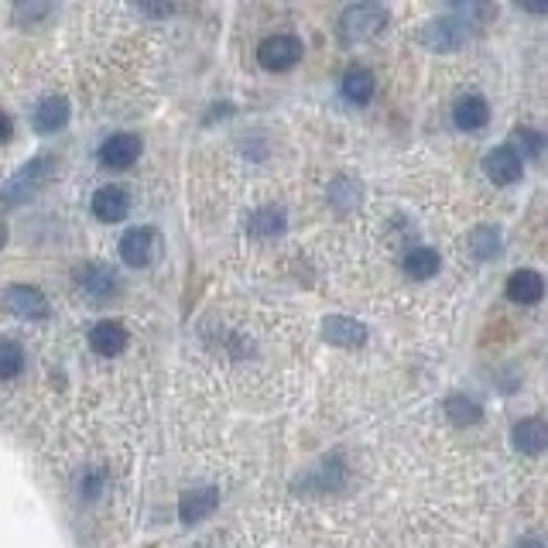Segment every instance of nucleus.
<instances>
[{
    "instance_id": "nucleus-21",
    "label": "nucleus",
    "mask_w": 548,
    "mask_h": 548,
    "mask_svg": "<svg viewBox=\"0 0 548 548\" xmlns=\"http://www.w3.org/2000/svg\"><path fill=\"white\" fill-rule=\"evenodd\" d=\"M360 199H364V189H360V182L350 179V175H336V179L329 182V206H333L336 213L357 209Z\"/></svg>"
},
{
    "instance_id": "nucleus-17",
    "label": "nucleus",
    "mask_w": 548,
    "mask_h": 548,
    "mask_svg": "<svg viewBox=\"0 0 548 548\" xmlns=\"http://www.w3.org/2000/svg\"><path fill=\"white\" fill-rule=\"evenodd\" d=\"M490 120V107L487 100H483L480 93H466L456 100L453 107V124L459 127V131H483Z\"/></svg>"
},
{
    "instance_id": "nucleus-32",
    "label": "nucleus",
    "mask_w": 548,
    "mask_h": 548,
    "mask_svg": "<svg viewBox=\"0 0 548 548\" xmlns=\"http://www.w3.org/2000/svg\"><path fill=\"white\" fill-rule=\"evenodd\" d=\"M4 244H7V227L0 223V251H4Z\"/></svg>"
},
{
    "instance_id": "nucleus-12",
    "label": "nucleus",
    "mask_w": 548,
    "mask_h": 548,
    "mask_svg": "<svg viewBox=\"0 0 548 548\" xmlns=\"http://www.w3.org/2000/svg\"><path fill=\"white\" fill-rule=\"evenodd\" d=\"M216 507H220V490L216 487H196V490H189V494H182L179 518L185 521V525H199V521H206Z\"/></svg>"
},
{
    "instance_id": "nucleus-30",
    "label": "nucleus",
    "mask_w": 548,
    "mask_h": 548,
    "mask_svg": "<svg viewBox=\"0 0 548 548\" xmlns=\"http://www.w3.org/2000/svg\"><path fill=\"white\" fill-rule=\"evenodd\" d=\"M11 131H14V127H11V117H7L4 110H0V144L11 141Z\"/></svg>"
},
{
    "instance_id": "nucleus-15",
    "label": "nucleus",
    "mask_w": 548,
    "mask_h": 548,
    "mask_svg": "<svg viewBox=\"0 0 548 548\" xmlns=\"http://www.w3.org/2000/svg\"><path fill=\"white\" fill-rule=\"evenodd\" d=\"M288 230V216L281 206H261L247 216V233L254 240H278Z\"/></svg>"
},
{
    "instance_id": "nucleus-5",
    "label": "nucleus",
    "mask_w": 548,
    "mask_h": 548,
    "mask_svg": "<svg viewBox=\"0 0 548 548\" xmlns=\"http://www.w3.org/2000/svg\"><path fill=\"white\" fill-rule=\"evenodd\" d=\"M76 285L90 302H107L120 292V274L103 261H90L76 271Z\"/></svg>"
},
{
    "instance_id": "nucleus-11",
    "label": "nucleus",
    "mask_w": 548,
    "mask_h": 548,
    "mask_svg": "<svg viewBox=\"0 0 548 548\" xmlns=\"http://www.w3.org/2000/svg\"><path fill=\"white\" fill-rule=\"evenodd\" d=\"M127 213H131V196H127V189H120V185H103V189H96V196H93L96 220L120 223Z\"/></svg>"
},
{
    "instance_id": "nucleus-26",
    "label": "nucleus",
    "mask_w": 548,
    "mask_h": 548,
    "mask_svg": "<svg viewBox=\"0 0 548 548\" xmlns=\"http://www.w3.org/2000/svg\"><path fill=\"white\" fill-rule=\"evenodd\" d=\"M511 148L518 151V155L538 158L545 151V137L542 131H535V127H518V131L511 134Z\"/></svg>"
},
{
    "instance_id": "nucleus-10",
    "label": "nucleus",
    "mask_w": 548,
    "mask_h": 548,
    "mask_svg": "<svg viewBox=\"0 0 548 548\" xmlns=\"http://www.w3.org/2000/svg\"><path fill=\"white\" fill-rule=\"evenodd\" d=\"M322 336L329 346H340V350H357L367 343V326L350 316H329L322 322Z\"/></svg>"
},
{
    "instance_id": "nucleus-16",
    "label": "nucleus",
    "mask_w": 548,
    "mask_h": 548,
    "mask_svg": "<svg viewBox=\"0 0 548 548\" xmlns=\"http://www.w3.org/2000/svg\"><path fill=\"white\" fill-rule=\"evenodd\" d=\"M504 292L511 302H518V305H535V302H542V295H545V278L531 268H521L507 278Z\"/></svg>"
},
{
    "instance_id": "nucleus-8",
    "label": "nucleus",
    "mask_w": 548,
    "mask_h": 548,
    "mask_svg": "<svg viewBox=\"0 0 548 548\" xmlns=\"http://www.w3.org/2000/svg\"><path fill=\"white\" fill-rule=\"evenodd\" d=\"M137 155H141V137L137 134H110L107 141L100 144V165L110 168V172L131 168Z\"/></svg>"
},
{
    "instance_id": "nucleus-6",
    "label": "nucleus",
    "mask_w": 548,
    "mask_h": 548,
    "mask_svg": "<svg viewBox=\"0 0 548 548\" xmlns=\"http://www.w3.org/2000/svg\"><path fill=\"white\" fill-rule=\"evenodd\" d=\"M483 175L494 185H514L525 175V158H521L511 144L490 148L487 155H483Z\"/></svg>"
},
{
    "instance_id": "nucleus-31",
    "label": "nucleus",
    "mask_w": 548,
    "mask_h": 548,
    "mask_svg": "<svg viewBox=\"0 0 548 548\" xmlns=\"http://www.w3.org/2000/svg\"><path fill=\"white\" fill-rule=\"evenodd\" d=\"M518 548H545V545H542V538H525Z\"/></svg>"
},
{
    "instance_id": "nucleus-14",
    "label": "nucleus",
    "mask_w": 548,
    "mask_h": 548,
    "mask_svg": "<svg viewBox=\"0 0 548 548\" xmlns=\"http://www.w3.org/2000/svg\"><path fill=\"white\" fill-rule=\"evenodd\" d=\"M127 340H131L127 329L114 319H103L90 329V346H93V353H100V357H120V353L127 350Z\"/></svg>"
},
{
    "instance_id": "nucleus-18",
    "label": "nucleus",
    "mask_w": 548,
    "mask_h": 548,
    "mask_svg": "<svg viewBox=\"0 0 548 548\" xmlns=\"http://www.w3.org/2000/svg\"><path fill=\"white\" fill-rule=\"evenodd\" d=\"M504 251V237L497 227H490V223H480V227L470 230V237H466V254L473 257V261H494L497 254Z\"/></svg>"
},
{
    "instance_id": "nucleus-28",
    "label": "nucleus",
    "mask_w": 548,
    "mask_h": 548,
    "mask_svg": "<svg viewBox=\"0 0 548 548\" xmlns=\"http://www.w3.org/2000/svg\"><path fill=\"white\" fill-rule=\"evenodd\" d=\"M137 11L144 14V18H172V11H175V4L172 0H137Z\"/></svg>"
},
{
    "instance_id": "nucleus-22",
    "label": "nucleus",
    "mask_w": 548,
    "mask_h": 548,
    "mask_svg": "<svg viewBox=\"0 0 548 548\" xmlns=\"http://www.w3.org/2000/svg\"><path fill=\"white\" fill-rule=\"evenodd\" d=\"M456 18H463L473 28H487L497 18V0H449Z\"/></svg>"
},
{
    "instance_id": "nucleus-25",
    "label": "nucleus",
    "mask_w": 548,
    "mask_h": 548,
    "mask_svg": "<svg viewBox=\"0 0 548 548\" xmlns=\"http://www.w3.org/2000/svg\"><path fill=\"white\" fill-rule=\"evenodd\" d=\"M24 370V346L18 340H0V381H11Z\"/></svg>"
},
{
    "instance_id": "nucleus-2",
    "label": "nucleus",
    "mask_w": 548,
    "mask_h": 548,
    "mask_svg": "<svg viewBox=\"0 0 548 548\" xmlns=\"http://www.w3.org/2000/svg\"><path fill=\"white\" fill-rule=\"evenodd\" d=\"M384 28H388V11L374 0H360V4L343 11L340 24H336V38H340V45H364L374 42Z\"/></svg>"
},
{
    "instance_id": "nucleus-27",
    "label": "nucleus",
    "mask_w": 548,
    "mask_h": 548,
    "mask_svg": "<svg viewBox=\"0 0 548 548\" xmlns=\"http://www.w3.org/2000/svg\"><path fill=\"white\" fill-rule=\"evenodd\" d=\"M76 490H79V497H83V501H96V497L107 490V477H103L100 470H86L83 477L76 480Z\"/></svg>"
},
{
    "instance_id": "nucleus-3",
    "label": "nucleus",
    "mask_w": 548,
    "mask_h": 548,
    "mask_svg": "<svg viewBox=\"0 0 548 548\" xmlns=\"http://www.w3.org/2000/svg\"><path fill=\"white\" fill-rule=\"evenodd\" d=\"M480 35V28L466 24L463 18H432L418 31V42H422L429 52H459L463 45H470L473 38Z\"/></svg>"
},
{
    "instance_id": "nucleus-19",
    "label": "nucleus",
    "mask_w": 548,
    "mask_h": 548,
    "mask_svg": "<svg viewBox=\"0 0 548 548\" xmlns=\"http://www.w3.org/2000/svg\"><path fill=\"white\" fill-rule=\"evenodd\" d=\"M511 439H514V449H518V453L542 456L545 446H548V429H545L542 418H521V422L514 425Z\"/></svg>"
},
{
    "instance_id": "nucleus-29",
    "label": "nucleus",
    "mask_w": 548,
    "mask_h": 548,
    "mask_svg": "<svg viewBox=\"0 0 548 548\" xmlns=\"http://www.w3.org/2000/svg\"><path fill=\"white\" fill-rule=\"evenodd\" d=\"M521 11L535 14V18H542V14H548V0H518Z\"/></svg>"
},
{
    "instance_id": "nucleus-9",
    "label": "nucleus",
    "mask_w": 548,
    "mask_h": 548,
    "mask_svg": "<svg viewBox=\"0 0 548 548\" xmlns=\"http://www.w3.org/2000/svg\"><path fill=\"white\" fill-rule=\"evenodd\" d=\"M4 302L14 316L31 319V322H42V319H48V312H52L48 309V298L38 292L35 285H11L4 295Z\"/></svg>"
},
{
    "instance_id": "nucleus-1",
    "label": "nucleus",
    "mask_w": 548,
    "mask_h": 548,
    "mask_svg": "<svg viewBox=\"0 0 548 548\" xmlns=\"http://www.w3.org/2000/svg\"><path fill=\"white\" fill-rule=\"evenodd\" d=\"M55 168H59V161H55V155H48V151L35 155L28 165H21L18 172L7 179L4 189H0V209H14V206H24L28 199H35L38 192L52 182Z\"/></svg>"
},
{
    "instance_id": "nucleus-13",
    "label": "nucleus",
    "mask_w": 548,
    "mask_h": 548,
    "mask_svg": "<svg viewBox=\"0 0 548 548\" xmlns=\"http://www.w3.org/2000/svg\"><path fill=\"white\" fill-rule=\"evenodd\" d=\"M69 114L72 110H69L66 96H45V100H38L35 114H31V124H35L38 134H55L69 124Z\"/></svg>"
},
{
    "instance_id": "nucleus-4",
    "label": "nucleus",
    "mask_w": 548,
    "mask_h": 548,
    "mask_svg": "<svg viewBox=\"0 0 548 548\" xmlns=\"http://www.w3.org/2000/svg\"><path fill=\"white\" fill-rule=\"evenodd\" d=\"M302 62V42L295 35H271L257 45V66L268 72H288Z\"/></svg>"
},
{
    "instance_id": "nucleus-20",
    "label": "nucleus",
    "mask_w": 548,
    "mask_h": 548,
    "mask_svg": "<svg viewBox=\"0 0 548 548\" xmlns=\"http://www.w3.org/2000/svg\"><path fill=\"white\" fill-rule=\"evenodd\" d=\"M343 96L350 103H357V107H364V103H370V96H374L377 83H374V72L364 69V66H350L343 72V83H340Z\"/></svg>"
},
{
    "instance_id": "nucleus-7",
    "label": "nucleus",
    "mask_w": 548,
    "mask_h": 548,
    "mask_svg": "<svg viewBox=\"0 0 548 548\" xmlns=\"http://www.w3.org/2000/svg\"><path fill=\"white\" fill-rule=\"evenodd\" d=\"M155 251H158L155 227H134L120 237V257H124V264H131V268H148V264L155 261Z\"/></svg>"
},
{
    "instance_id": "nucleus-23",
    "label": "nucleus",
    "mask_w": 548,
    "mask_h": 548,
    "mask_svg": "<svg viewBox=\"0 0 548 548\" xmlns=\"http://www.w3.org/2000/svg\"><path fill=\"white\" fill-rule=\"evenodd\" d=\"M439 264H442V257H439V251H432V247H411L405 254V274L415 281L435 278V274H439Z\"/></svg>"
},
{
    "instance_id": "nucleus-24",
    "label": "nucleus",
    "mask_w": 548,
    "mask_h": 548,
    "mask_svg": "<svg viewBox=\"0 0 548 548\" xmlns=\"http://www.w3.org/2000/svg\"><path fill=\"white\" fill-rule=\"evenodd\" d=\"M446 418L453 425H459V429H466V425H477L483 418V408L480 401L466 398V394H449L446 398Z\"/></svg>"
}]
</instances>
